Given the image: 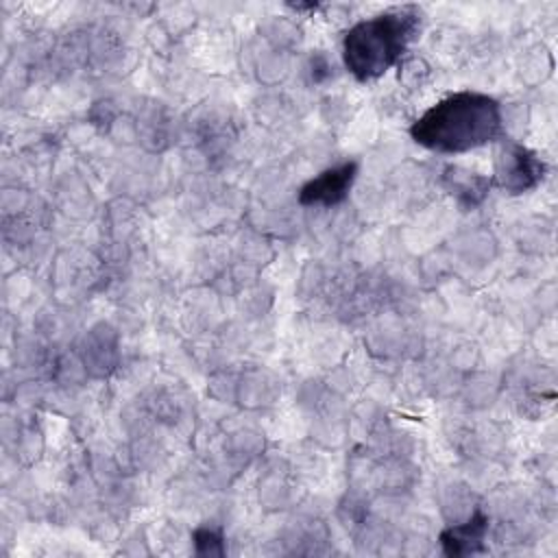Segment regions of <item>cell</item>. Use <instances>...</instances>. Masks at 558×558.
<instances>
[{
    "label": "cell",
    "mask_w": 558,
    "mask_h": 558,
    "mask_svg": "<svg viewBox=\"0 0 558 558\" xmlns=\"http://www.w3.org/2000/svg\"><path fill=\"white\" fill-rule=\"evenodd\" d=\"M543 161L519 144H506L497 157V181L510 194L532 190L543 179Z\"/></svg>",
    "instance_id": "3957f363"
},
{
    "label": "cell",
    "mask_w": 558,
    "mask_h": 558,
    "mask_svg": "<svg viewBox=\"0 0 558 558\" xmlns=\"http://www.w3.org/2000/svg\"><path fill=\"white\" fill-rule=\"evenodd\" d=\"M488 527V519L484 514H473L466 523L453 525L440 534V543L449 556H460V554H471L480 547L484 541Z\"/></svg>",
    "instance_id": "5b68a950"
},
{
    "label": "cell",
    "mask_w": 558,
    "mask_h": 558,
    "mask_svg": "<svg viewBox=\"0 0 558 558\" xmlns=\"http://www.w3.org/2000/svg\"><path fill=\"white\" fill-rule=\"evenodd\" d=\"M501 133L499 102L480 92H456L432 105L412 126L416 144L436 153L480 148Z\"/></svg>",
    "instance_id": "6da1fadb"
},
{
    "label": "cell",
    "mask_w": 558,
    "mask_h": 558,
    "mask_svg": "<svg viewBox=\"0 0 558 558\" xmlns=\"http://www.w3.org/2000/svg\"><path fill=\"white\" fill-rule=\"evenodd\" d=\"M447 179L451 181V185H449L451 194H456L460 201H464L469 205L480 203L486 194V187H488V179H484L480 174H473V172H462L460 174L458 168L447 170Z\"/></svg>",
    "instance_id": "8992f818"
},
{
    "label": "cell",
    "mask_w": 558,
    "mask_h": 558,
    "mask_svg": "<svg viewBox=\"0 0 558 558\" xmlns=\"http://www.w3.org/2000/svg\"><path fill=\"white\" fill-rule=\"evenodd\" d=\"M194 545L198 554H222V536L207 527L194 532Z\"/></svg>",
    "instance_id": "52a82bcc"
},
{
    "label": "cell",
    "mask_w": 558,
    "mask_h": 558,
    "mask_svg": "<svg viewBox=\"0 0 558 558\" xmlns=\"http://www.w3.org/2000/svg\"><path fill=\"white\" fill-rule=\"evenodd\" d=\"M355 174H357L355 161H347L336 168H329L301 187L299 203L301 205H323V207L336 205L347 198V194L355 181Z\"/></svg>",
    "instance_id": "277c9868"
},
{
    "label": "cell",
    "mask_w": 558,
    "mask_h": 558,
    "mask_svg": "<svg viewBox=\"0 0 558 558\" xmlns=\"http://www.w3.org/2000/svg\"><path fill=\"white\" fill-rule=\"evenodd\" d=\"M418 9L401 7L362 20L349 28L342 41L347 70L357 81H373L390 70L418 31Z\"/></svg>",
    "instance_id": "7a4b0ae2"
}]
</instances>
